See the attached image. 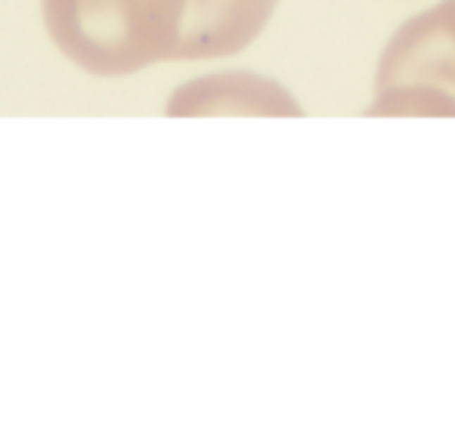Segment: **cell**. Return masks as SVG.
I'll use <instances>...</instances> for the list:
<instances>
[{
	"instance_id": "6da1fadb",
	"label": "cell",
	"mask_w": 455,
	"mask_h": 446,
	"mask_svg": "<svg viewBox=\"0 0 455 446\" xmlns=\"http://www.w3.org/2000/svg\"><path fill=\"white\" fill-rule=\"evenodd\" d=\"M53 44L90 75H133L174 59L186 0H41Z\"/></svg>"
},
{
	"instance_id": "7a4b0ae2",
	"label": "cell",
	"mask_w": 455,
	"mask_h": 446,
	"mask_svg": "<svg viewBox=\"0 0 455 446\" xmlns=\"http://www.w3.org/2000/svg\"><path fill=\"white\" fill-rule=\"evenodd\" d=\"M368 115L455 118V0L415 13L390 35Z\"/></svg>"
},
{
	"instance_id": "3957f363",
	"label": "cell",
	"mask_w": 455,
	"mask_h": 446,
	"mask_svg": "<svg viewBox=\"0 0 455 446\" xmlns=\"http://www.w3.org/2000/svg\"><path fill=\"white\" fill-rule=\"evenodd\" d=\"M168 115H261L297 118L301 106L279 81L251 72H217L183 84L168 103Z\"/></svg>"
},
{
	"instance_id": "277c9868",
	"label": "cell",
	"mask_w": 455,
	"mask_h": 446,
	"mask_svg": "<svg viewBox=\"0 0 455 446\" xmlns=\"http://www.w3.org/2000/svg\"><path fill=\"white\" fill-rule=\"evenodd\" d=\"M276 6L279 0H186L174 59H217L245 50Z\"/></svg>"
}]
</instances>
